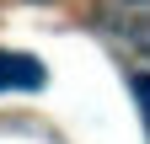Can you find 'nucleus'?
I'll use <instances>...</instances> for the list:
<instances>
[{"label": "nucleus", "instance_id": "f257e3e1", "mask_svg": "<svg viewBox=\"0 0 150 144\" xmlns=\"http://www.w3.org/2000/svg\"><path fill=\"white\" fill-rule=\"evenodd\" d=\"M48 69L32 59V53H11L0 48V91H43Z\"/></svg>", "mask_w": 150, "mask_h": 144}, {"label": "nucleus", "instance_id": "f03ea898", "mask_svg": "<svg viewBox=\"0 0 150 144\" xmlns=\"http://www.w3.org/2000/svg\"><path fill=\"white\" fill-rule=\"evenodd\" d=\"M134 101H139V117H145V134H150V75H134Z\"/></svg>", "mask_w": 150, "mask_h": 144}]
</instances>
